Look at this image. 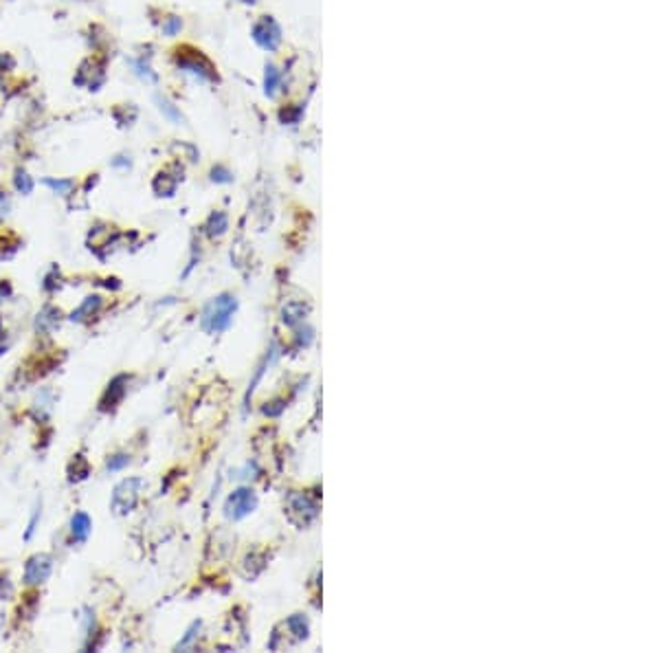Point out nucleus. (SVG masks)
Returning <instances> with one entry per match:
<instances>
[{"label": "nucleus", "mask_w": 659, "mask_h": 653, "mask_svg": "<svg viewBox=\"0 0 659 653\" xmlns=\"http://www.w3.org/2000/svg\"><path fill=\"white\" fill-rule=\"evenodd\" d=\"M13 187H15V192L18 194H22V196H29L31 192H33V187H36V183H33V179L27 174L25 169H15V176H13Z\"/></svg>", "instance_id": "obj_14"}, {"label": "nucleus", "mask_w": 659, "mask_h": 653, "mask_svg": "<svg viewBox=\"0 0 659 653\" xmlns=\"http://www.w3.org/2000/svg\"><path fill=\"white\" fill-rule=\"evenodd\" d=\"M51 572H53V559L51 555H33L27 563H25V574H22V581L25 586H42V583L48 581Z\"/></svg>", "instance_id": "obj_3"}, {"label": "nucleus", "mask_w": 659, "mask_h": 653, "mask_svg": "<svg viewBox=\"0 0 659 653\" xmlns=\"http://www.w3.org/2000/svg\"><path fill=\"white\" fill-rule=\"evenodd\" d=\"M126 385H128V376H117V379L108 385L106 394H103V399H101L103 409H112L121 403V399L126 396Z\"/></svg>", "instance_id": "obj_9"}, {"label": "nucleus", "mask_w": 659, "mask_h": 653, "mask_svg": "<svg viewBox=\"0 0 659 653\" xmlns=\"http://www.w3.org/2000/svg\"><path fill=\"white\" fill-rule=\"evenodd\" d=\"M112 167H130V159H126V157H117V159L112 161Z\"/></svg>", "instance_id": "obj_24"}, {"label": "nucleus", "mask_w": 659, "mask_h": 653, "mask_svg": "<svg viewBox=\"0 0 659 653\" xmlns=\"http://www.w3.org/2000/svg\"><path fill=\"white\" fill-rule=\"evenodd\" d=\"M156 101H159V108H161V112L167 117V119H171V122H176V124H181L183 122V115H181V110L171 104L169 99H165V97H156Z\"/></svg>", "instance_id": "obj_15"}, {"label": "nucleus", "mask_w": 659, "mask_h": 653, "mask_svg": "<svg viewBox=\"0 0 659 653\" xmlns=\"http://www.w3.org/2000/svg\"><path fill=\"white\" fill-rule=\"evenodd\" d=\"M163 33L167 38H174V36H178L181 33V29H183V20L178 18V15H167V18L163 20Z\"/></svg>", "instance_id": "obj_16"}, {"label": "nucleus", "mask_w": 659, "mask_h": 653, "mask_svg": "<svg viewBox=\"0 0 659 653\" xmlns=\"http://www.w3.org/2000/svg\"><path fill=\"white\" fill-rule=\"evenodd\" d=\"M178 66L185 73L194 75L196 79H214V68L202 56H189V58H178Z\"/></svg>", "instance_id": "obj_6"}, {"label": "nucleus", "mask_w": 659, "mask_h": 653, "mask_svg": "<svg viewBox=\"0 0 659 653\" xmlns=\"http://www.w3.org/2000/svg\"><path fill=\"white\" fill-rule=\"evenodd\" d=\"M237 308L235 297L231 295H218L214 297L209 304L202 308V317H200V325L207 332H222L231 325L233 313Z\"/></svg>", "instance_id": "obj_1"}, {"label": "nucleus", "mask_w": 659, "mask_h": 653, "mask_svg": "<svg viewBox=\"0 0 659 653\" xmlns=\"http://www.w3.org/2000/svg\"><path fill=\"white\" fill-rule=\"evenodd\" d=\"M89 471H91L89 460H86L84 455H75L73 462H71V467H68V473H71V482H81V479L89 477Z\"/></svg>", "instance_id": "obj_11"}, {"label": "nucleus", "mask_w": 659, "mask_h": 653, "mask_svg": "<svg viewBox=\"0 0 659 653\" xmlns=\"http://www.w3.org/2000/svg\"><path fill=\"white\" fill-rule=\"evenodd\" d=\"M209 235H222L224 231H227V216L224 214H214L211 218H209Z\"/></svg>", "instance_id": "obj_18"}, {"label": "nucleus", "mask_w": 659, "mask_h": 653, "mask_svg": "<svg viewBox=\"0 0 659 653\" xmlns=\"http://www.w3.org/2000/svg\"><path fill=\"white\" fill-rule=\"evenodd\" d=\"M257 506V497L251 489H237L229 500H227V517L229 519H242L247 517L249 512H253V508Z\"/></svg>", "instance_id": "obj_5"}, {"label": "nucleus", "mask_w": 659, "mask_h": 653, "mask_svg": "<svg viewBox=\"0 0 659 653\" xmlns=\"http://www.w3.org/2000/svg\"><path fill=\"white\" fill-rule=\"evenodd\" d=\"M134 68H136V75L138 77H143V79H150V82H154L156 79V75L152 73V68H150V64H145L143 60H138V62H134Z\"/></svg>", "instance_id": "obj_19"}, {"label": "nucleus", "mask_w": 659, "mask_h": 653, "mask_svg": "<svg viewBox=\"0 0 659 653\" xmlns=\"http://www.w3.org/2000/svg\"><path fill=\"white\" fill-rule=\"evenodd\" d=\"M51 192L53 194H60V196H68L73 192L75 187V181L73 179H44L42 181Z\"/></svg>", "instance_id": "obj_13"}, {"label": "nucleus", "mask_w": 659, "mask_h": 653, "mask_svg": "<svg viewBox=\"0 0 659 653\" xmlns=\"http://www.w3.org/2000/svg\"><path fill=\"white\" fill-rule=\"evenodd\" d=\"M60 317H62V313L58 311V308L46 306L42 313H38V319H36L38 332H51V330H56L58 325H60Z\"/></svg>", "instance_id": "obj_10"}, {"label": "nucleus", "mask_w": 659, "mask_h": 653, "mask_svg": "<svg viewBox=\"0 0 659 653\" xmlns=\"http://www.w3.org/2000/svg\"><path fill=\"white\" fill-rule=\"evenodd\" d=\"M211 174H214L211 179H214V181H218V183H227V181H231V179H229V172H224L222 167L214 169Z\"/></svg>", "instance_id": "obj_23"}, {"label": "nucleus", "mask_w": 659, "mask_h": 653, "mask_svg": "<svg viewBox=\"0 0 659 653\" xmlns=\"http://www.w3.org/2000/svg\"><path fill=\"white\" fill-rule=\"evenodd\" d=\"M91 532H93V519L89 517V512H84V510L75 512L71 517V537H73V541L86 543V541H89V537H91Z\"/></svg>", "instance_id": "obj_7"}, {"label": "nucleus", "mask_w": 659, "mask_h": 653, "mask_svg": "<svg viewBox=\"0 0 659 653\" xmlns=\"http://www.w3.org/2000/svg\"><path fill=\"white\" fill-rule=\"evenodd\" d=\"M38 519H40V508H36L33 510V517H31V522H29V530H27V539H31L33 537V532H36V524H38Z\"/></svg>", "instance_id": "obj_22"}, {"label": "nucleus", "mask_w": 659, "mask_h": 653, "mask_svg": "<svg viewBox=\"0 0 659 653\" xmlns=\"http://www.w3.org/2000/svg\"><path fill=\"white\" fill-rule=\"evenodd\" d=\"M128 464H130V455L128 453H115V455H110L106 460V469L110 473H115V471H124Z\"/></svg>", "instance_id": "obj_17"}, {"label": "nucleus", "mask_w": 659, "mask_h": 653, "mask_svg": "<svg viewBox=\"0 0 659 653\" xmlns=\"http://www.w3.org/2000/svg\"><path fill=\"white\" fill-rule=\"evenodd\" d=\"M9 209H11V200H9L7 192L0 190V218H5L9 214Z\"/></svg>", "instance_id": "obj_21"}, {"label": "nucleus", "mask_w": 659, "mask_h": 653, "mask_svg": "<svg viewBox=\"0 0 659 653\" xmlns=\"http://www.w3.org/2000/svg\"><path fill=\"white\" fill-rule=\"evenodd\" d=\"M280 84H282V73L277 71V66L268 64V66H266V73H264V89H266V95H268V97H275V93L280 91Z\"/></svg>", "instance_id": "obj_12"}, {"label": "nucleus", "mask_w": 659, "mask_h": 653, "mask_svg": "<svg viewBox=\"0 0 659 653\" xmlns=\"http://www.w3.org/2000/svg\"><path fill=\"white\" fill-rule=\"evenodd\" d=\"M11 594H13V586H11L9 576H0V600L9 598Z\"/></svg>", "instance_id": "obj_20"}, {"label": "nucleus", "mask_w": 659, "mask_h": 653, "mask_svg": "<svg viewBox=\"0 0 659 653\" xmlns=\"http://www.w3.org/2000/svg\"><path fill=\"white\" fill-rule=\"evenodd\" d=\"M253 40L264 51H277L282 44V29L270 15H264L262 20L253 25Z\"/></svg>", "instance_id": "obj_4"}, {"label": "nucleus", "mask_w": 659, "mask_h": 653, "mask_svg": "<svg viewBox=\"0 0 659 653\" xmlns=\"http://www.w3.org/2000/svg\"><path fill=\"white\" fill-rule=\"evenodd\" d=\"M143 489V479L141 477H126L115 486L112 497H110V508L115 510V515H128L136 502L138 495H141Z\"/></svg>", "instance_id": "obj_2"}, {"label": "nucleus", "mask_w": 659, "mask_h": 653, "mask_svg": "<svg viewBox=\"0 0 659 653\" xmlns=\"http://www.w3.org/2000/svg\"><path fill=\"white\" fill-rule=\"evenodd\" d=\"M101 306H103V299H101L99 295H89V297H86V299L75 308V311L71 313V321L84 323V321L93 319V317L101 311Z\"/></svg>", "instance_id": "obj_8"}]
</instances>
